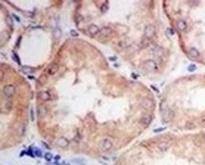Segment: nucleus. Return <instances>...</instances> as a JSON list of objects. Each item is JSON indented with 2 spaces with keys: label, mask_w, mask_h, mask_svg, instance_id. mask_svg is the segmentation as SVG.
I'll return each mask as SVG.
<instances>
[{
  "label": "nucleus",
  "mask_w": 205,
  "mask_h": 165,
  "mask_svg": "<svg viewBox=\"0 0 205 165\" xmlns=\"http://www.w3.org/2000/svg\"><path fill=\"white\" fill-rule=\"evenodd\" d=\"M112 146H114V139L112 137H103L102 142H100V149H102L103 152L111 150Z\"/></svg>",
  "instance_id": "1"
},
{
  "label": "nucleus",
  "mask_w": 205,
  "mask_h": 165,
  "mask_svg": "<svg viewBox=\"0 0 205 165\" xmlns=\"http://www.w3.org/2000/svg\"><path fill=\"white\" fill-rule=\"evenodd\" d=\"M15 91H16V88H15V86H12V84H6V86L3 87V90H2L3 96L8 97V99H12V96L15 95Z\"/></svg>",
  "instance_id": "2"
},
{
  "label": "nucleus",
  "mask_w": 205,
  "mask_h": 165,
  "mask_svg": "<svg viewBox=\"0 0 205 165\" xmlns=\"http://www.w3.org/2000/svg\"><path fill=\"white\" fill-rule=\"evenodd\" d=\"M161 115H162V120L165 122H170L171 120L174 118V109H171L170 106H168L165 111H162V112H161Z\"/></svg>",
  "instance_id": "3"
},
{
  "label": "nucleus",
  "mask_w": 205,
  "mask_h": 165,
  "mask_svg": "<svg viewBox=\"0 0 205 165\" xmlns=\"http://www.w3.org/2000/svg\"><path fill=\"white\" fill-rule=\"evenodd\" d=\"M155 34H156V30H155L154 25H146L145 27V38L152 40V38L155 37Z\"/></svg>",
  "instance_id": "4"
},
{
  "label": "nucleus",
  "mask_w": 205,
  "mask_h": 165,
  "mask_svg": "<svg viewBox=\"0 0 205 165\" xmlns=\"http://www.w3.org/2000/svg\"><path fill=\"white\" fill-rule=\"evenodd\" d=\"M143 68H145L146 71H149V72H152V71H156L158 65H156L155 59H148V61L143 63Z\"/></svg>",
  "instance_id": "5"
},
{
  "label": "nucleus",
  "mask_w": 205,
  "mask_h": 165,
  "mask_svg": "<svg viewBox=\"0 0 205 165\" xmlns=\"http://www.w3.org/2000/svg\"><path fill=\"white\" fill-rule=\"evenodd\" d=\"M174 28H176L179 33H184V31H188V24H186V21L179 19V21L174 24Z\"/></svg>",
  "instance_id": "6"
},
{
  "label": "nucleus",
  "mask_w": 205,
  "mask_h": 165,
  "mask_svg": "<svg viewBox=\"0 0 205 165\" xmlns=\"http://www.w3.org/2000/svg\"><path fill=\"white\" fill-rule=\"evenodd\" d=\"M170 142H167V140H162V142H159L158 143V146H156V149H158V152H161V153H164V152H167L168 149H170Z\"/></svg>",
  "instance_id": "7"
},
{
  "label": "nucleus",
  "mask_w": 205,
  "mask_h": 165,
  "mask_svg": "<svg viewBox=\"0 0 205 165\" xmlns=\"http://www.w3.org/2000/svg\"><path fill=\"white\" fill-rule=\"evenodd\" d=\"M99 31H100V28L96 25V24H90V25H89V28H87V33H89V35H97V34H99Z\"/></svg>",
  "instance_id": "8"
},
{
  "label": "nucleus",
  "mask_w": 205,
  "mask_h": 165,
  "mask_svg": "<svg viewBox=\"0 0 205 165\" xmlns=\"http://www.w3.org/2000/svg\"><path fill=\"white\" fill-rule=\"evenodd\" d=\"M56 145H58V148L65 149V148H68L69 146V140L67 139V137H59L58 142H56Z\"/></svg>",
  "instance_id": "9"
},
{
  "label": "nucleus",
  "mask_w": 205,
  "mask_h": 165,
  "mask_svg": "<svg viewBox=\"0 0 205 165\" xmlns=\"http://www.w3.org/2000/svg\"><path fill=\"white\" fill-rule=\"evenodd\" d=\"M188 55L190 58H193V59H199V58H201V52L198 50L196 47H190L188 50Z\"/></svg>",
  "instance_id": "10"
},
{
  "label": "nucleus",
  "mask_w": 205,
  "mask_h": 165,
  "mask_svg": "<svg viewBox=\"0 0 205 165\" xmlns=\"http://www.w3.org/2000/svg\"><path fill=\"white\" fill-rule=\"evenodd\" d=\"M50 99H52V95L49 91H40L38 93V100L40 102H49Z\"/></svg>",
  "instance_id": "11"
},
{
  "label": "nucleus",
  "mask_w": 205,
  "mask_h": 165,
  "mask_svg": "<svg viewBox=\"0 0 205 165\" xmlns=\"http://www.w3.org/2000/svg\"><path fill=\"white\" fill-rule=\"evenodd\" d=\"M151 52H152V55H155V56H158V58H162L164 56V49L162 47H159V46H155V47H152L151 49Z\"/></svg>",
  "instance_id": "12"
},
{
  "label": "nucleus",
  "mask_w": 205,
  "mask_h": 165,
  "mask_svg": "<svg viewBox=\"0 0 205 165\" xmlns=\"http://www.w3.org/2000/svg\"><path fill=\"white\" fill-rule=\"evenodd\" d=\"M59 72V66L56 63H52L50 66L47 68V75H56Z\"/></svg>",
  "instance_id": "13"
},
{
  "label": "nucleus",
  "mask_w": 205,
  "mask_h": 165,
  "mask_svg": "<svg viewBox=\"0 0 205 165\" xmlns=\"http://www.w3.org/2000/svg\"><path fill=\"white\" fill-rule=\"evenodd\" d=\"M112 30L109 28V27H103V28H100V31H99V37H108V35H111Z\"/></svg>",
  "instance_id": "14"
},
{
  "label": "nucleus",
  "mask_w": 205,
  "mask_h": 165,
  "mask_svg": "<svg viewBox=\"0 0 205 165\" xmlns=\"http://www.w3.org/2000/svg\"><path fill=\"white\" fill-rule=\"evenodd\" d=\"M25 155H28V156H35V155H34V149L28 148V149H25V150H22V152H21V156H25Z\"/></svg>",
  "instance_id": "15"
},
{
  "label": "nucleus",
  "mask_w": 205,
  "mask_h": 165,
  "mask_svg": "<svg viewBox=\"0 0 205 165\" xmlns=\"http://www.w3.org/2000/svg\"><path fill=\"white\" fill-rule=\"evenodd\" d=\"M37 112H38V115H40V118H43V116L46 115V108H44V106H42V105H40V106L37 108Z\"/></svg>",
  "instance_id": "16"
},
{
  "label": "nucleus",
  "mask_w": 205,
  "mask_h": 165,
  "mask_svg": "<svg viewBox=\"0 0 205 165\" xmlns=\"http://www.w3.org/2000/svg\"><path fill=\"white\" fill-rule=\"evenodd\" d=\"M149 121H151V115H143L142 116V120H140V122L145 125V124H149Z\"/></svg>",
  "instance_id": "17"
},
{
  "label": "nucleus",
  "mask_w": 205,
  "mask_h": 165,
  "mask_svg": "<svg viewBox=\"0 0 205 165\" xmlns=\"http://www.w3.org/2000/svg\"><path fill=\"white\" fill-rule=\"evenodd\" d=\"M34 155H35V158H42V156H44V152L42 149H34Z\"/></svg>",
  "instance_id": "18"
},
{
  "label": "nucleus",
  "mask_w": 205,
  "mask_h": 165,
  "mask_svg": "<svg viewBox=\"0 0 205 165\" xmlns=\"http://www.w3.org/2000/svg\"><path fill=\"white\" fill-rule=\"evenodd\" d=\"M151 46V40H148L143 37V40H142V47H149Z\"/></svg>",
  "instance_id": "19"
},
{
  "label": "nucleus",
  "mask_w": 205,
  "mask_h": 165,
  "mask_svg": "<svg viewBox=\"0 0 205 165\" xmlns=\"http://www.w3.org/2000/svg\"><path fill=\"white\" fill-rule=\"evenodd\" d=\"M167 108H168V106H167V100H162V102H161V106H159V109H161V112H162V111H165Z\"/></svg>",
  "instance_id": "20"
},
{
  "label": "nucleus",
  "mask_w": 205,
  "mask_h": 165,
  "mask_svg": "<svg viewBox=\"0 0 205 165\" xmlns=\"http://www.w3.org/2000/svg\"><path fill=\"white\" fill-rule=\"evenodd\" d=\"M44 159L50 162L52 159H53V156H52V153H49V152H44Z\"/></svg>",
  "instance_id": "21"
},
{
  "label": "nucleus",
  "mask_w": 205,
  "mask_h": 165,
  "mask_svg": "<svg viewBox=\"0 0 205 165\" xmlns=\"http://www.w3.org/2000/svg\"><path fill=\"white\" fill-rule=\"evenodd\" d=\"M12 19H13L15 22H18V24H21V18L18 16L16 13H12Z\"/></svg>",
  "instance_id": "22"
},
{
  "label": "nucleus",
  "mask_w": 205,
  "mask_h": 165,
  "mask_svg": "<svg viewBox=\"0 0 205 165\" xmlns=\"http://www.w3.org/2000/svg\"><path fill=\"white\" fill-rule=\"evenodd\" d=\"M165 34L168 35V37H171V35H174V30H171V28H168V30L165 31Z\"/></svg>",
  "instance_id": "23"
},
{
  "label": "nucleus",
  "mask_w": 205,
  "mask_h": 165,
  "mask_svg": "<svg viewBox=\"0 0 205 165\" xmlns=\"http://www.w3.org/2000/svg\"><path fill=\"white\" fill-rule=\"evenodd\" d=\"M12 58H13V61L16 62V63H19V56H18L15 52H13V55H12Z\"/></svg>",
  "instance_id": "24"
},
{
  "label": "nucleus",
  "mask_w": 205,
  "mask_h": 165,
  "mask_svg": "<svg viewBox=\"0 0 205 165\" xmlns=\"http://www.w3.org/2000/svg\"><path fill=\"white\" fill-rule=\"evenodd\" d=\"M190 72H193V71H196V65H189V68H188Z\"/></svg>",
  "instance_id": "25"
},
{
  "label": "nucleus",
  "mask_w": 205,
  "mask_h": 165,
  "mask_svg": "<svg viewBox=\"0 0 205 165\" xmlns=\"http://www.w3.org/2000/svg\"><path fill=\"white\" fill-rule=\"evenodd\" d=\"M69 35H71V37H78V33L72 30V31H69Z\"/></svg>",
  "instance_id": "26"
},
{
  "label": "nucleus",
  "mask_w": 205,
  "mask_h": 165,
  "mask_svg": "<svg viewBox=\"0 0 205 165\" xmlns=\"http://www.w3.org/2000/svg\"><path fill=\"white\" fill-rule=\"evenodd\" d=\"M24 130H25V127H24V125H21V127H19V136H22V134H24Z\"/></svg>",
  "instance_id": "27"
},
{
  "label": "nucleus",
  "mask_w": 205,
  "mask_h": 165,
  "mask_svg": "<svg viewBox=\"0 0 205 165\" xmlns=\"http://www.w3.org/2000/svg\"><path fill=\"white\" fill-rule=\"evenodd\" d=\"M22 71H24V72H31V68H27V66H22Z\"/></svg>",
  "instance_id": "28"
},
{
  "label": "nucleus",
  "mask_w": 205,
  "mask_h": 165,
  "mask_svg": "<svg viewBox=\"0 0 205 165\" xmlns=\"http://www.w3.org/2000/svg\"><path fill=\"white\" fill-rule=\"evenodd\" d=\"M165 130V128H162V127H161V128H156V130H155V133H161V131H164Z\"/></svg>",
  "instance_id": "29"
},
{
  "label": "nucleus",
  "mask_w": 205,
  "mask_h": 165,
  "mask_svg": "<svg viewBox=\"0 0 205 165\" xmlns=\"http://www.w3.org/2000/svg\"><path fill=\"white\" fill-rule=\"evenodd\" d=\"M202 140H204V142H205V133H204V134H202Z\"/></svg>",
  "instance_id": "30"
},
{
  "label": "nucleus",
  "mask_w": 205,
  "mask_h": 165,
  "mask_svg": "<svg viewBox=\"0 0 205 165\" xmlns=\"http://www.w3.org/2000/svg\"><path fill=\"white\" fill-rule=\"evenodd\" d=\"M59 165H68V164H67V162H62V164H59Z\"/></svg>",
  "instance_id": "31"
},
{
  "label": "nucleus",
  "mask_w": 205,
  "mask_h": 165,
  "mask_svg": "<svg viewBox=\"0 0 205 165\" xmlns=\"http://www.w3.org/2000/svg\"><path fill=\"white\" fill-rule=\"evenodd\" d=\"M204 120H205V113H204Z\"/></svg>",
  "instance_id": "32"
}]
</instances>
